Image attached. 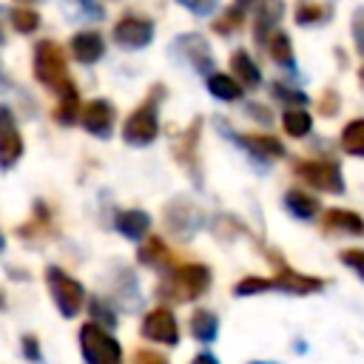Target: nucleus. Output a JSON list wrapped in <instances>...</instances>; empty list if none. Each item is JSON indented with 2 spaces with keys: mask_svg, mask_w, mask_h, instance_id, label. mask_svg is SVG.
Wrapping results in <instances>:
<instances>
[{
  "mask_svg": "<svg viewBox=\"0 0 364 364\" xmlns=\"http://www.w3.org/2000/svg\"><path fill=\"white\" fill-rule=\"evenodd\" d=\"M134 364H168V358L159 355V353H154V350H139L134 355Z\"/></svg>",
  "mask_w": 364,
  "mask_h": 364,
  "instance_id": "obj_39",
  "label": "nucleus"
},
{
  "mask_svg": "<svg viewBox=\"0 0 364 364\" xmlns=\"http://www.w3.org/2000/svg\"><path fill=\"white\" fill-rule=\"evenodd\" d=\"M245 151H250L256 159H276L284 156V145L270 136V134H245V136H233Z\"/></svg>",
  "mask_w": 364,
  "mask_h": 364,
  "instance_id": "obj_16",
  "label": "nucleus"
},
{
  "mask_svg": "<svg viewBox=\"0 0 364 364\" xmlns=\"http://www.w3.org/2000/svg\"><path fill=\"white\" fill-rule=\"evenodd\" d=\"M273 94H276L279 100H287V102H296V105L307 102V97H304L301 91H293V88H287V85H282V82H276V85H273Z\"/></svg>",
  "mask_w": 364,
  "mask_h": 364,
  "instance_id": "obj_37",
  "label": "nucleus"
},
{
  "mask_svg": "<svg viewBox=\"0 0 364 364\" xmlns=\"http://www.w3.org/2000/svg\"><path fill=\"white\" fill-rule=\"evenodd\" d=\"M250 3H253V0H236V6H239V9H242V11H245V9H247V6H250Z\"/></svg>",
  "mask_w": 364,
  "mask_h": 364,
  "instance_id": "obj_45",
  "label": "nucleus"
},
{
  "mask_svg": "<svg viewBox=\"0 0 364 364\" xmlns=\"http://www.w3.org/2000/svg\"><path fill=\"white\" fill-rule=\"evenodd\" d=\"M191 336L196 341H202V344L216 341V336H219V318H216V313L202 310V307L193 310V316H191Z\"/></svg>",
  "mask_w": 364,
  "mask_h": 364,
  "instance_id": "obj_21",
  "label": "nucleus"
},
{
  "mask_svg": "<svg viewBox=\"0 0 364 364\" xmlns=\"http://www.w3.org/2000/svg\"><path fill=\"white\" fill-rule=\"evenodd\" d=\"M151 40H154V23L148 17L128 14V17L117 20V26H114V43L122 48H131V51L145 48Z\"/></svg>",
  "mask_w": 364,
  "mask_h": 364,
  "instance_id": "obj_9",
  "label": "nucleus"
},
{
  "mask_svg": "<svg viewBox=\"0 0 364 364\" xmlns=\"http://www.w3.org/2000/svg\"><path fill=\"white\" fill-rule=\"evenodd\" d=\"M361 80H364V68H361Z\"/></svg>",
  "mask_w": 364,
  "mask_h": 364,
  "instance_id": "obj_50",
  "label": "nucleus"
},
{
  "mask_svg": "<svg viewBox=\"0 0 364 364\" xmlns=\"http://www.w3.org/2000/svg\"><path fill=\"white\" fill-rule=\"evenodd\" d=\"M264 290H273V279L245 276L233 284V296H256V293H264Z\"/></svg>",
  "mask_w": 364,
  "mask_h": 364,
  "instance_id": "obj_29",
  "label": "nucleus"
},
{
  "mask_svg": "<svg viewBox=\"0 0 364 364\" xmlns=\"http://www.w3.org/2000/svg\"><path fill=\"white\" fill-rule=\"evenodd\" d=\"M230 68H233V77L245 85V88H256L259 82H262V71H259V65L250 60V54L247 51H233V57H230Z\"/></svg>",
  "mask_w": 364,
  "mask_h": 364,
  "instance_id": "obj_20",
  "label": "nucleus"
},
{
  "mask_svg": "<svg viewBox=\"0 0 364 364\" xmlns=\"http://www.w3.org/2000/svg\"><path fill=\"white\" fill-rule=\"evenodd\" d=\"M6 250V236H3V230H0V253Z\"/></svg>",
  "mask_w": 364,
  "mask_h": 364,
  "instance_id": "obj_46",
  "label": "nucleus"
},
{
  "mask_svg": "<svg viewBox=\"0 0 364 364\" xmlns=\"http://www.w3.org/2000/svg\"><path fill=\"white\" fill-rule=\"evenodd\" d=\"M34 77L40 85H46L57 97L65 94L68 88H74L68 65H65V51L54 40H40L34 46Z\"/></svg>",
  "mask_w": 364,
  "mask_h": 364,
  "instance_id": "obj_2",
  "label": "nucleus"
},
{
  "mask_svg": "<svg viewBox=\"0 0 364 364\" xmlns=\"http://www.w3.org/2000/svg\"><path fill=\"white\" fill-rule=\"evenodd\" d=\"M6 43V34H3V23H0V46Z\"/></svg>",
  "mask_w": 364,
  "mask_h": 364,
  "instance_id": "obj_47",
  "label": "nucleus"
},
{
  "mask_svg": "<svg viewBox=\"0 0 364 364\" xmlns=\"http://www.w3.org/2000/svg\"><path fill=\"white\" fill-rule=\"evenodd\" d=\"M80 119H82V128H85L91 136L108 139L111 131H114V105H111L108 100H102V97H100V100H91V102L82 108Z\"/></svg>",
  "mask_w": 364,
  "mask_h": 364,
  "instance_id": "obj_10",
  "label": "nucleus"
},
{
  "mask_svg": "<svg viewBox=\"0 0 364 364\" xmlns=\"http://www.w3.org/2000/svg\"><path fill=\"white\" fill-rule=\"evenodd\" d=\"M182 9H188L191 14H196V17H205V14H213L216 11V6H219V0H176Z\"/></svg>",
  "mask_w": 364,
  "mask_h": 364,
  "instance_id": "obj_35",
  "label": "nucleus"
},
{
  "mask_svg": "<svg viewBox=\"0 0 364 364\" xmlns=\"http://www.w3.org/2000/svg\"><path fill=\"white\" fill-rule=\"evenodd\" d=\"M165 219H168V225H171V230H173L176 236H191V233H196L199 225H202L199 210H196L191 202H185V199H173V202L168 205V210H165Z\"/></svg>",
  "mask_w": 364,
  "mask_h": 364,
  "instance_id": "obj_12",
  "label": "nucleus"
},
{
  "mask_svg": "<svg viewBox=\"0 0 364 364\" xmlns=\"http://www.w3.org/2000/svg\"><path fill=\"white\" fill-rule=\"evenodd\" d=\"M23 156V136L9 105H0V168L9 171Z\"/></svg>",
  "mask_w": 364,
  "mask_h": 364,
  "instance_id": "obj_8",
  "label": "nucleus"
},
{
  "mask_svg": "<svg viewBox=\"0 0 364 364\" xmlns=\"http://www.w3.org/2000/svg\"><path fill=\"white\" fill-rule=\"evenodd\" d=\"M71 57L77 60V63H97L102 54H105V40L97 34V31H77L74 37H71Z\"/></svg>",
  "mask_w": 364,
  "mask_h": 364,
  "instance_id": "obj_15",
  "label": "nucleus"
},
{
  "mask_svg": "<svg viewBox=\"0 0 364 364\" xmlns=\"http://www.w3.org/2000/svg\"><path fill=\"white\" fill-rule=\"evenodd\" d=\"M242 14H245V11H242L239 6H233V9H228V11H225V17H219V20L213 23V28H216L219 34H230V31L242 23Z\"/></svg>",
  "mask_w": 364,
  "mask_h": 364,
  "instance_id": "obj_34",
  "label": "nucleus"
},
{
  "mask_svg": "<svg viewBox=\"0 0 364 364\" xmlns=\"http://www.w3.org/2000/svg\"><path fill=\"white\" fill-rule=\"evenodd\" d=\"M80 353L85 364H122L119 341L97 321H88L80 327Z\"/></svg>",
  "mask_w": 364,
  "mask_h": 364,
  "instance_id": "obj_4",
  "label": "nucleus"
},
{
  "mask_svg": "<svg viewBox=\"0 0 364 364\" xmlns=\"http://www.w3.org/2000/svg\"><path fill=\"white\" fill-rule=\"evenodd\" d=\"M284 208H287L296 219H313V216L318 213V199H316V196H310L307 191L293 188V191H287V193H284Z\"/></svg>",
  "mask_w": 364,
  "mask_h": 364,
  "instance_id": "obj_22",
  "label": "nucleus"
},
{
  "mask_svg": "<svg viewBox=\"0 0 364 364\" xmlns=\"http://www.w3.org/2000/svg\"><path fill=\"white\" fill-rule=\"evenodd\" d=\"M208 91L216 97V100H225V102H233L242 97V82L236 77H228V74H208Z\"/></svg>",
  "mask_w": 364,
  "mask_h": 364,
  "instance_id": "obj_23",
  "label": "nucleus"
},
{
  "mask_svg": "<svg viewBox=\"0 0 364 364\" xmlns=\"http://www.w3.org/2000/svg\"><path fill=\"white\" fill-rule=\"evenodd\" d=\"M0 88H9V77L3 74V68H0Z\"/></svg>",
  "mask_w": 364,
  "mask_h": 364,
  "instance_id": "obj_44",
  "label": "nucleus"
},
{
  "mask_svg": "<svg viewBox=\"0 0 364 364\" xmlns=\"http://www.w3.org/2000/svg\"><path fill=\"white\" fill-rule=\"evenodd\" d=\"M80 6H82V11H85V14H94L97 20L102 17V6H100L97 0H80Z\"/></svg>",
  "mask_w": 364,
  "mask_h": 364,
  "instance_id": "obj_41",
  "label": "nucleus"
},
{
  "mask_svg": "<svg viewBox=\"0 0 364 364\" xmlns=\"http://www.w3.org/2000/svg\"><path fill=\"white\" fill-rule=\"evenodd\" d=\"M11 26H14L20 34H31V31H37V26H40V14H37L31 6H17V9H11Z\"/></svg>",
  "mask_w": 364,
  "mask_h": 364,
  "instance_id": "obj_28",
  "label": "nucleus"
},
{
  "mask_svg": "<svg viewBox=\"0 0 364 364\" xmlns=\"http://www.w3.org/2000/svg\"><path fill=\"white\" fill-rule=\"evenodd\" d=\"M176 46L182 48V54L188 57V63L199 71V74H213V57H210V46L205 43V37H199L196 31L176 37Z\"/></svg>",
  "mask_w": 364,
  "mask_h": 364,
  "instance_id": "obj_13",
  "label": "nucleus"
},
{
  "mask_svg": "<svg viewBox=\"0 0 364 364\" xmlns=\"http://www.w3.org/2000/svg\"><path fill=\"white\" fill-rule=\"evenodd\" d=\"M250 364H270V361H250Z\"/></svg>",
  "mask_w": 364,
  "mask_h": 364,
  "instance_id": "obj_49",
  "label": "nucleus"
},
{
  "mask_svg": "<svg viewBox=\"0 0 364 364\" xmlns=\"http://www.w3.org/2000/svg\"><path fill=\"white\" fill-rule=\"evenodd\" d=\"M324 228L330 230H341V233H353V236H364V219L353 210H341L333 208L324 213Z\"/></svg>",
  "mask_w": 364,
  "mask_h": 364,
  "instance_id": "obj_19",
  "label": "nucleus"
},
{
  "mask_svg": "<svg viewBox=\"0 0 364 364\" xmlns=\"http://www.w3.org/2000/svg\"><path fill=\"white\" fill-rule=\"evenodd\" d=\"M20 350H23V358H28L31 364H40V361H43L40 341H37L34 336H23V338H20Z\"/></svg>",
  "mask_w": 364,
  "mask_h": 364,
  "instance_id": "obj_36",
  "label": "nucleus"
},
{
  "mask_svg": "<svg viewBox=\"0 0 364 364\" xmlns=\"http://www.w3.org/2000/svg\"><path fill=\"white\" fill-rule=\"evenodd\" d=\"M114 228H117L125 239L136 242V239H142V236L151 230V213H145V210H139V208L119 210L117 219H114Z\"/></svg>",
  "mask_w": 364,
  "mask_h": 364,
  "instance_id": "obj_17",
  "label": "nucleus"
},
{
  "mask_svg": "<svg viewBox=\"0 0 364 364\" xmlns=\"http://www.w3.org/2000/svg\"><path fill=\"white\" fill-rule=\"evenodd\" d=\"M46 284H48L51 301H54V307L60 310L63 318H74L82 310V304H85V287L74 276H68L63 267H57V264L46 267Z\"/></svg>",
  "mask_w": 364,
  "mask_h": 364,
  "instance_id": "obj_3",
  "label": "nucleus"
},
{
  "mask_svg": "<svg viewBox=\"0 0 364 364\" xmlns=\"http://www.w3.org/2000/svg\"><path fill=\"white\" fill-rule=\"evenodd\" d=\"M296 176L301 182H307L310 188H318L324 193H344V176H341V168L336 162H327V159H307V162H299L296 168Z\"/></svg>",
  "mask_w": 364,
  "mask_h": 364,
  "instance_id": "obj_6",
  "label": "nucleus"
},
{
  "mask_svg": "<svg viewBox=\"0 0 364 364\" xmlns=\"http://www.w3.org/2000/svg\"><path fill=\"white\" fill-rule=\"evenodd\" d=\"M327 17V9L310 3V0H299L296 3V23L299 26H313V23H321Z\"/></svg>",
  "mask_w": 364,
  "mask_h": 364,
  "instance_id": "obj_30",
  "label": "nucleus"
},
{
  "mask_svg": "<svg viewBox=\"0 0 364 364\" xmlns=\"http://www.w3.org/2000/svg\"><path fill=\"white\" fill-rule=\"evenodd\" d=\"M80 114L82 111H80V94H77V88H68L65 94H60V102L54 108V119L60 125H74Z\"/></svg>",
  "mask_w": 364,
  "mask_h": 364,
  "instance_id": "obj_24",
  "label": "nucleus"
},
{
  "mask_svg": "<svg viewBox=\"0 0 364 364\" xmlns=\"http://www.w3.org/2000/svg\"><path fill=\"white\" fill-rule=\"evenodd\" d=\"M341 264H347L361 282H364V250L361 247H353V250H341Z\"/></svg>",
  "mask_w": 364,
  "mask_h": 364,
  "instance_id": "obj_33",
  "label": "nucleus"
},
{
  "mask_svg": "<svg viewBox=\"0 0 364 364\" xmlns=\"http://www.w3.org/2000/svg\"><path fill=\"white\" fill-rule=\"evenodd\" d=\"M156 134H159L156 100L148 97L139 108H134V111L128 114V119H125V125H122V139H125L128 145L142 148V145H151V142L156 139Z\"/></svg>",
  "mask_w": 364,
  "mask_h": 364,
  "instance_id": "obj_5",
  "label": "nucleus"
},
{
  "mask_svg": "<svg viewBox=\"0 0 364 364\" xmlns=\"http://www.w3.org/2000/svg\"><path fill=\"white\" fill-rule=\"evenodd\" d=\"M23 3H28V0H23Z\"/></svg>",
  "mask_w": 364,
  "mask_h": 364,
  "instance_id": "obj_51",
  "label": "nucleus"
},
{
  "mask_svg": "<svg viewBox=\"0 0 364 364\" xmlns=\"http://www.w3.org/2000/svg\"><path fill=\"white\" fill-rule=\"evenodd\" d=\"M282 125H284V131L290 134V136H307L310 134V128H313V117L304 111V108H287L284 114H282Z\"/></svg>",
  "mask_w": 364,
  "mask_h": 364,
  "instance_id": "obj_25",
  "label": "nucleus"
},
{
  "mask_svg": "<svg viewBox=\"0 0 364 364\" xmlns=\"http://www.w3.org/2000/svg\"><path fill=\"white\" fill-rule=\"evenodd\" d=\"M210 267L208 264H179V267H171L165 270V276L156 282V296L159 299H168V301H193L199 296L208 293L210 287Z\"/></svg>",
  "mask_w": 364,
  "mask_h": 364,
  "instance_id": "obj_1",
  "label": "nucleus"
},
{
  "mask_svg": "<svg viewBox=\"0 0 364 364\" xmlns=\"http://www.w3.org/2000/svg\"><path fill=\"white\" fill-rule=\"evenodd\" d=\"M88 316H91L97 324H102V327H117V313H114V307H108L102 299H91Z\"/></svg>",
  "mask_w": 364,
  "mask_h": 364,
  "instance_id": "obj_32",
  "label": "nucleus"
},
{
  "mask_svg": "<svg viewBox=\"0 0 364 364\" xmlns=\"http://www.w3.org/2000/svg\"><path fill=\"white\" fill-rule=\"evenodd\" d=\"M136 259H139L145 267H156V270H165V267H171V262H173V253L168 250L165 239H159V236H151V239H145V245L136 250Z\"/></svg>",
  "mask_w": 364,
  "mask_h": 364,
  "instance_id": "obj_18",
  "label": "nucleus"
},
{
  "mask_svg": "<svg viewBox=\"0 0 364 364\" xmlns=\"http://www.w3.org/2000/svg\"><path fill=\"white\" fill-rule=\"evenodd\" d=\"M270 57L279 63V65H293V46H290V37L284 34V31H273V37H270Z\"/></svg>",
  "mask_w": 364,
  "mask_h": 364,
  "instance_id": "obj_27",
  "label": "nucleus"
},
{
  "mask_svg": "<svg viewBox=\"0 0 364 364\" xmlns=\"http://www.w3.org/2000/svg\"><path fill=\"white\" fill-rule=\"evenodd\" d=\"M336 111H338V97H336V94H327V97L321 100V114L330 117V114H336Z\"/></svg>",
  "mask_w": 364,
  "mask_h": 364,
  "instance_id": "obj_40",
  "label": "nucleus"
},
{
  "mask_svg": "<svg viewBox=\"0 0 364 364\" xmlns=\"http://www.w3.org/2000/svg\"><path fill=\"white\" fill-rule=\"evenodd\" d=\"M199 128H202V119H193L191 122V128L176 139V145H173V154H176V162L179 165H185L188 171H191V176L196 179V185H199V171H196V145H199Z\"/></svg>",
  "mask_w": 364,
  "mask_h": 364,
  "instance_id": "obj_14",
  "label": "nucleus"
},
{
  "mask_svg": "<svg viewBox=\"0 0 364 364\" xmlns=\"http://www.w3.org/2000/svg\"><path fill=\"white\" fill-rule=\"evenodd\" d=\"M3 304H6V293L0 290V307H3Z\"/></svg>",
  "mask_w": 364,
  "mask_h": 364,
  "instance_id": "obj_48",
  "label": "nucleus"
},
{
  "mask_svg": "<svg viewBox=\"0 0 364 364\" xmlns=\"http://www.w3.org/2000/svg\"><path fill=\"white\" fill-rule=\"evenodd\" d=\"M282 17V3L276 0V3H267V6H262V11H259V17H256V40L262 43V37L270 31V26L276 23Z\"/></svg>",
  "mask_w": 364,
  "mask_h": 364,
  "instance_id": "obj_31",
  "label": "nucleus"
},
{
  "mask_svg": "<svg viewBox=\"0 0 364 364\" xmlns=\"http://www.w3.org/2000/svg\"><path fill=\"white\" fill-rule=\"evenodd\" d=\"M142 336L148 341H159L165 347H176L179 344V327H176V316L168 307H154L145 313L142 318Z\"/></svg>",
  "mask_w": 364,
  "mask_h": 364,
  "instance_id": "obj_7",
  "label": "nucleus"
},
{
  "mask_svg": "<svg viewBox=\"0 0 364 364\" xmlns=\"http://www.w3.org/2000/svg\"><path fill=\"white\" fill-rule=\"evenodd\" d=\"M247 111H253V117H256V119H262V122H270V117H267V111H264V108H259V105H250Z\"/></svg>",
  "mask_w": 364,
  "mask_h": 364,
  "instance_id": "obj_43",
  "label": "nucleus"
},
{
  "mask_svg": "<svg viewBox=\"0 0 364 364\" xmlns=\"http://www.w3.org/2000/svg\"><path fill=\"white\" fill-rule=\"evenodd\" d=\"M191 364H219V358H216L213 353H208V350H205V353L193 355V361H191Z\"/></svg>",
  "mask_w": 364,
  "mask_h": 364,
  "instance_id": "obj_42",
  "label": "nucleus"
},
{
  "mask_svg": "<svg viewBox=\"0 0 364 364\" xmlns=\"http://www.w3.org/2000/svg\"><path fill=\"white\" fill-rule=\"evenodd\" d=\"M353 37H355L358 51L364 54V9H358L355 17H353Z\"/></svg>",
  "mask_w": 364,
  "mask_h": 364,
  "instance_id": "obj_38",
  "label": "nucleus"
},
{
  "mask_svg": "<svg viewBox=\"0 0 364 364\" xmlns=\"http://www.w3.org/2000/svg\"><path fill=\"white\" fill-rule=\"evenodd\" d=\"M273 290H282V293H290V296H307V293L324 290V279L299 273V270H293V267H282V270L273 276Z\"/></svg>",
  "mask_w": 364,
  "mask_h": 364,
  "instance_id": "obj_11",
  "label": "nucleus"
},
{
  "mask_svg": "<svg viewBox=\"0 0 364 364\" xmlns=\"http://www.w3.org/2000/svg\"><path fill=\"white\" fill-rule=\"evenodd\" d=\"M341 148L350 156H364V119H353L341 131Z\"/></svg>",
  "mask_w": 364,
  "mask_h": 364,
  "instance_id": "obj_26",
  "label": "nucleus"
}]
</instances>
